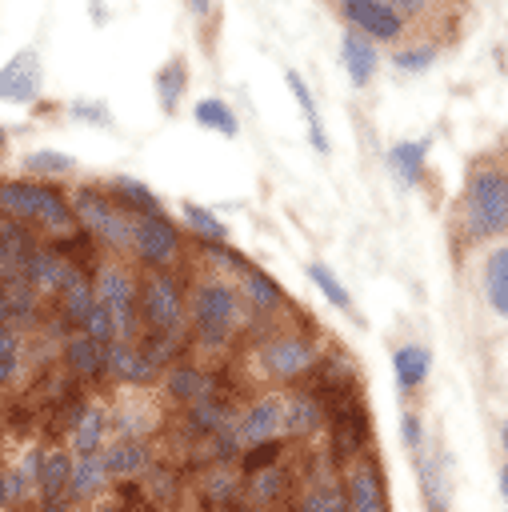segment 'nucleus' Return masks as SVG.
<instances>
[{
  "mask_svg": "<svg viewBox=\"0 0 508 512\" xmlns=\"http://www.w3.org/2000/svg\"><path fill=\"white\" fill-rule=\"evenodd\" d=\"M88 12H92L96 20H104V16H108V12H104V0H92V4H88Z\"/></svg>",
  "mask_w": 508,
  "mask_h": 512,
  "instance_id": "obj_51",
  "label": "nucleus"
},
{
  "mask_svg": "<svg viewBox=\"0 0 508 512\" xmlns=\"http://www.w3.org/2000/svg\"><path fill=\"white\" fill-rule=\"evenodd\" d=\"M276 452H280V444H272V440H268V444H256V448L244 456V468H248V472H264V464H272Z\"/></svg>",
  "mask_w": 508,
  "mask_h": 512,
  "instance_id": "obj_46",
  "label": "nucleus"
},
{
  "mask_svg": "<svg viewBox=\"0 0 508 512\" xmlns=\"http://www.w3.org/2000/svg\"><path fill=\"white\" fill-rule=\"evenodd\" d=\"M104 372L116 376V380H124V384H148V380L156 376V364L140 352V344H132V340H112V344L104 348Z\"/></svg>",
  "mask_w": 508,
  "mask_h": 512,
  "instance_id": "obj_14",
  "label": "nucleus"
},
{
  "mask_svg": "<svg viewBox=\"0 0 508 512\" xmlns=\"http://www.w3.org/2000/svg\"><path fill=\"white\" fill-rule=\"evenodd\" d=\"M72 216L96 236V240H104V244H112V248H128V236H132V216L128 212H120L116 208V200L108 196V192H100L96 184H84V188H76L72 192Z\"/></svg>",
  "mask_w": 508,
  "mask_h": 512,
  "instance_id": "obj_4",
  "label": "nucleus"
},
{
  "mask_svg": "<svg viewBox=\"0 0 508 512\" xmlns=\"http://www.w3.org/2000/svg\"><path fill=\"white\" fill-rule=\"evenodd\" d=\"M428 148H432V140H428V136H420V140H396V144L388 148L384 164L392 168V176H396L404 188H412V184H420V176H424Z\"/></svg>",
  "mask_w": 508,
  "mask_h": 512,
  "instance_id": "obj_18",
  "label": "nucleus"
},
{
  "mask_svg": "<svg viewBox=\"0 0 508 512\" xmlns=\"http://www.w3.org/2000/svg\"><path fill=\"white\" fill-rule=\"evenodd\" d=\"M400 440H404L408 452L424 448V420H420L416 412H404V416H400Z\"/></svg>",
  "mask_w": 508,
  "mask_h": 512,
  "instance_id": "obj_44",
  "label": "nucleus"
},
{
  "mask_svg": "<svg viewBox=\"0 0 508 512\" xmlns=\"http://www.w3.org/2000/svg\"><path fill=\"white\" fill-rule=\"evenodd\" d=\"M500 496H504V508H508V468L500 472Z\"/></svg>",
  "mask_w": 508,
  "mask_h": 512,
  "instance_id": "obj_52",
  "label": "nucleus"
},
{
  "mask_svg": "<svg viewBox=\"0 0 508 512\" xmlns=\"http://www.w3.org/2000/svg\"><path fill=\"white\" fill-rule=\"evenodd\" d=\"M320 348L304 336H276L260 348V368L272 376V380H296L304 376L312 364H316Z\"/></svg>",
  "mask_w": 508,
  "mask_h": 512,
  "instance_id": "obj_9",
  "label": "nucleus"
},
{
  "mask_svg": "<svg viewBox=\"0 0 508 512\" xmlns=\"http://www.w3.org/2000/svg\"><path fill=\"white\" fill-rule=\"evenodd\" d=\"M4 148H8V132L0 128V160H4Z\"/></svg>",
  "mask_w": 508,
  "mask_h": 512,
  "instance_id": "obj_53",
  "label": "nucleus"
},
{
  "mask_svg": "<svg viewBox=\"0 0 508 512\" xmlns=\"http://www.w3.org/2000/svg\"><path fill=\"white\" fill-rule=\"evenodd\" d=\"M96 300L104 304V312L112 316V324H116V340H132L136 336V316H140V308H136V280L124 272V268H100L96 272Z\"/></svg>",
  "mask_w": 508,
  "mask_h": 512,
  "instance_id": "obj_6",
  "label": "nucleus"
},
{
  "mask_svg": "<svg viewBox=\"0 0 508 512\" xmlns=\"http://www.w3.org/2000/svg\"><path fill=\"white\" fill-rule=\"evenodd\" d=\"M68 484H72V456L68 452H44V460H40V476H36V488H40V500H44V508H56L60 504V496L68 492Z\"/></svg>",
  "mask_w": 508,
  "mask_h": 512,
  "instance_id": "obj_22",
  "label": "nucleus"
},
{
  "mask_svg": "<svg viewBox=\"0 0 508 512\" xmlns=\"http://www.w3.org/2000/svg\"><path fill=\"white\" fill-rule=\"evenodd\" d=\"M308 280L320 288V296H324L332 308H340V312H352V296H348V288L340 284V276H336L328 264L312 260V264H308Z\"/></svg>",
  "mask_w": 508,
  "mask_h": 512,
  "instance_id": "obj_35",
  "label": "nucleus"
},
{
  "mask_svg": "<svg viewBox=\"0 0 508 512\" xmlns=\"http://www.w3.org/2000/svg\"><path fill=\"white\" fill-rule=\"evenodd\" d=\"M0 236H4V244H8V252L16 256V264L24 268L28 264V256L40 248L36 240H32V232L24 228V224H16V220H0Z\"/></svg>",
  "mask_w": 508,
  "mask_h": 512,
  "instance_id": "obj_39",
  "label": "nucleus"
},
{
  "mask_svg": "<svg viewBox=\"0 0 508 512\" xmlns=\"http://www.w3.org/2000/svg\"><path fill=\"white\" fill-rule=\"evenodd\" d=\"M136 308H140L148 332L180 336V328H184V292H180V284L168 272H152L148 280H140Z\"/></svg>",
  "mask_w": 508,
  "mask_h": 512,
  "instance_id": "obj_5",
  "label": "nucleus"
},
{
  "mask_svg": "<svg viewBox=\"0 0 508 512\" xmlns=\"http://www.w3.org/2000/svg\"><path fill=\"white\" fill-rule=\"evenodd\" d=\"M44 88V64L36 48L12 52V60L0 68V104H32Z\"/></svg>",
  "mask_w": 508,
  "mask_h": 512,
  "instance_id": "obj_8",
  "label": "nucleus"
},
{
  "mask_svg": "<svg viewBox=\"0 0 508 512\" xmlns=\"http://www.w3.org/2000/svg\"><path fill=\"white\" fill-rule=\"evenodd\" d=\"M320 424V404L312 400V396H284V432H292V436H304V432H312Z\"/></svg>",
  "mask_w": 508,
  "mask_h": 512,
  "instance_id": "obj_33",
  "label": "nucleus"
},
{
  "mask_svg": "<svg viewBox=\"0 0 508 512\" xmlns=\"http://www.w3.org/2000/svg\"><path fill=\"white\" fill-rule=\"evenodd\" d=\"M104 472L108 476H136L144 464H148V452H144V444L140 440H116V444H108L104 452Z\"/></svg>",
  "mask_w": 508,
  "mask_h": 512,
  "instance_id": "obj_26",
  "label": "nucleus"
},
{
  "mask_svg": "<svg viewBox=\"0 0 508 512\" xmlns=\"http://www.w3.org/2000/svg\"><path fill=\"white\" fill-rule=\"evenodd\" d=\"M64 292V320H72V324H84V316L92 312V304H96V288L72 268V276H68V284L60 288Z\"/></svg>",
  "mask_w": 508,
  "mask_h": 512,
  "instance_id": "obj_30",
  "label": "nucleus"
},
{
  "mask_svg": "<svg viewBox=\"0 0 508 512\" xmlns=\"http://www.w3.org/2000/svg\"><path fill=\"white\" fill-rule=\"evenodd\" d=\"M104 348L108 344H96L92 336H72L64 344V360L76 376H100L104 372Z\"/></svg>",
  "mask_w": 508,
  "mask_h": 512,
  "instance_id": "obj_28",
  "label": "nucleus"
},
{
  "mask_svg": "<svg viewBox=\"0 0 508 512\" xmlns=\"http://www.w3.org/2000/svg\"><path fill=\"white\" fill-rule=\"evenodd\" d=\"M392 372H396V388H400V392H412L416 384L428 380V372H432V352H428L424 344L408 340V344H400V348L392 352Z\"/></svg>",
  "mask_w": 508,
  "mask_h": 512,
  "instance_id": "obj_21",
  "label": "nucleus"
},
{
  "mask_svg": "<svg viewBox=\"0 0 508 512\" xmlns=\"http://www.w3.org/2000/svg\"><path fill=\"white\" fill-rule=\"evenodd\" d=\"M296 512H348V496H344L332 480H316V484L304 492V500H300Z\"/></svg>",
  "mask_w": 508,
  "mask_h": 512,
  "instance_id": "obj_37",
  "label": "nucleus"
},
{
  "mask_svg": "<svg viewBox=\"0 0 508 512\" xmlns=\"http://www.w3.org/2000/svg\"><path fill=\"white\" fill-rule=\"evenodd\" d=\"M240 292L252 300L256 312H268V308H276V304L284 300L280 288H276V280H272L268 272H260V268H244V284H240Z\"/></svg>",
  "mask_w": 508,
  "mask_h": 512,
  "instance_id": "obj_34",
  "label": "nucleus"
},
{
  "mask_svg": "<svg viewBox=\"0 0 508 512\" xmlns=\"http://www.w3.org/2000/svg\"><path fill=\"white\" fill-rule=\"evenodd\" d=\"M348 508L352 512H388V500H384V488H380V472L372 464H356L348 472Z\"/></svg>",
  "mask_w": 508,
  "mask_h": 512,
  "instance_id": "obj_20",
  "label": "nucleus"
},
{
  "mask_svg": "<svg viewBox=\"0 0 508 512\" xmlns=\"http://www.w3.org/2000/svg\"><path fill=\"white\" fill-rule=\"evenodd\" d=\"M128 248H132L144 264H152V268L172 264L176 252H180V228H176L164 212H156V216H132Z\"/></svg>",
  "mask_w": 508,
  "mask_h": 512,
  "instance_id": "obj_7",
  "label": "nucleus"
},
{
  "mask_svg": "<svg viewBox=\"0 0 508 512\" xmlns=\"http://www.w3.org/2000/svg\"><path fill=\"white\" fill-rule=\"evenodd\" d=\"M72 168H76V160L68 152H56V148L24 152V172H32V176H68Z\"/></svg>",
  "mask_w": 508,
  "mask_h": 512,
  "instance_id": "obj_36",
  "label": "nucleus"
},
{
  "mask_svg": "<svg viewBox=\"0 0 508 512\" xmlns=\"http://www.w3.org/2000/svg\"><path fill=\"white\" fill-rule=\"evenodd\" d=\"M340 60H344V72H348V80L356 88H364L376 76V64H380L376 44L368 36H360L356 28H344V36H340Z\"/></svg>",
  "mask_w": 508,
  "mask_h": 512,
  "instance_id": "obj_15",
  "label": "nucleus"
},
{
  "mask_svg": "<svg viewBox=\"0 0 508 512\" xmlns=\"http://www.w3.org/2000/svg\"><path fill=\"white\" fill-rule=\"evenodd\" d=\"M416 464V484H420V500L428 512H448L452 504V480H448V460L436 444L424 440V448L412 452Z\"/></svg>",
  "mask_w": 508,
  "mask_h": 512,
  "instance_id": "obj_10",
  "label": "nucleus"
},
{
  "mask_svg": "<svg viewBox=\"0 0 508 512\" xmlns=\"http://www.w3.org/2000/svg\"><path fill=\"white\" fill-rule=\"evenodd\" d=\"M164 388H168L176 400H184V404H196V400L212 396V380H208L196 364H176V368H168Z\"/></svg>",
  "mask_w": 508,
  "mask_h": 512,
  "instance_id": "obj_25",
  "label": "nucleus"
},
{
  "mask_svg": "<svg viewBox=\"0 0 508 512\" xmlns=\"http://www.w3.org/2000/svg\"><path fill=\"white\" fill-rule=\"evenodd\" d=\"M4 276H20V264H16V256L8 252L4 236H0V280H4Z\"/></svg>",
  "mask_w": 508,
  "mask_h": 512,
  "instance_id": "obj_49",
  "label": "nucleus"
},
{
  "mask_svg": "<svg viewBox=\"0 0 508 512\" xmlns=\"http://www.w3.org/2000/svg\"><path fill=\"white\" fill-rule=\"evenodd\" d=\"M104 428H108V416H104V408H84V412H80V420H76V428H72V448H76L80 456H88V452H100Z\"/></svg>",
  "mask_w": 508,
  "mask_h": 512,
  "instance_id": "obj_31",
  "label": "nucleus"
},
{
  "mask_svg": "<svg viewBox=\"0 0 508 512\" xmlns=\"http://www.w3.org/2000/svg\"><path fill=\"white\" fill-rule=\"evenodd\" d=\"M244 308H240V292L224 280V276H208L196 284L192 292V328L196 340L204 348H224L232 340V332L240 328Z\"/></svg>",
  "mask_w": 508,
  "mask_h": 512,
  "instance_id": "obj_2",
  "label": "nucleus"
},
{
  "mask_svg": "<svg viewBox=\"0 0 508 512\" xmlns=\"http://www.w3.org/2000/svg\"><path fill=\"white\" fill-rule=\"evenodd\" d=\"M284 432V396H264L256 400L240 420H236V440L240 448H256L268 444Z\"/></svg>",
  "mask_w": 508,
  "mask_h": 512,
  "instance_id": "obj_12",
  "label": "nucleus"
},
{
  "mask_svg": "<svg viewBox=\"0 0 508 512\" xmlns=\"http://www.w3.org/2000/svg\"><path fill=\"white\" fill-rule=\"evenodd\" d=\"M432 60H436V44H420V48H400V52H392V68H400V72H428Z\"/></svg>",
  "mask_w": 508,
  "mask_h": 512,
  "instance_id": "obj_40",
  "label": "nucleus"
},
{
  "mask_svg": "<svg viewBox=\"0 0 508 512\" xmlns=\"http://www.w3.org/2000/svg\"><path fill=\"white\" fill-rule=\"evenodd\" d=\"M480 296L496 320H508V244L488 248L480 268Z\"/></svg>",
  "mask_w": 508,
  "mask_h": 512,
  "instance_id": "obj_13",
  "label": "nucleus"
},
{
  "mask_svg": "<svg viewBox=\"0 0 508 512\" xmlns=\"http://www.w3.org/2000/svg\"><path fill=\"white\" fill-rule=\"evenodd\" d=\"M208 256H212L216 264H228V268H236V272H244V268H248V260H244L236 248H228V244H208Z\"/></svg>",
  "mask_w": 508,
  "mask_h": 512,
  "instance_id": "obj_47",
  "label": "nucleus"
},
{
  "mask_svg": "<svg viewBox=\"0 0 508 512\" xmlns=\"http://www.w3.org/2000/svg\"><path fill=\"white\" fill-rule=\"evenodd\" d=\"M20 368V340L12 328H0V384H8Z\"/></svg>",
  "mask_w": 508,
  "mask_h": 512,
  "instance_id": "obj_43",
  "label": "nucleus"
},
{
  "mask_svg": "<svg viewBox=\"0 0 508 512\" xmlns=\"http://www.w3.org/2000/svg\"><path fill=\"white\" fill-rule=\"evenodd\" d=\"M384 4H388V8H392L400 20H404V16H420V12H424L432 0H384Z\"/></svg>",
  "mask_w": 508,
  "mask_h": 512,
  "instance_id": "obj_48",
  "label": "nucleus"
},
{
  "mask_svg": "<svg viewBox=\"0 0 508 512\" xmlns=\"http://www.w3.org/2000/svg\"><path fill=\"white\" fill-rule=\"evenodd\" d=\"M340 12L348 20V28H356L360 36H368L372 44H392L404 32V20L384 4V0H340Z\"/></svg>",
  "mask_w": 508,
  "mask_h": 512,
  "instance_id": "obj_11",
  "label": "nucleus"
},
{
  "mask_svg": "<svg viewBox=\"0 0 508 512\" xmlns=\"http://www.w3.org/2000/svg\"><path fill=\"white\" fill-rule=\"evenodd\" d=\"M184 4H188V12H192L196 20H208L212 8H216V0H184Z\"/></svg>",
  "mask_w": 508,
  "mask_h": 512,
  "instance_id": "obj_50",
  "label": "nucleus"
},
{
  "mask_svg": "<svg viewBox=\"0 0 508 512\" xmlns=\"http://www.w3.org/2000/svg\"><path fill=\"white\" fill-rule=\"evenodd\" d=\"M48 512H68V508H60V504H56V508H48Z\"/></svg>",
  "mask_w": 508,
  "mask_h": 512,
  "instance_id": "obj_55",
  "label": "nucleus"
},
{
  "mask_svg": "<svg viewBox=\"0 0 508 512\" xmlns=\"http://www.w3.org/2000/svg\"><path fill=\"white\" fill-rule=\"evenodd\" d=\"M84 336H92L96 344H112L116 340V324H112V316L104 312V304L96 300L92 304V312L84 316Z\"/></svg>",
  "mask_w": 508,
  "mask_h": 512,
  "instance_id": "obj_41",
  "label": "nucleus"
},
{
  "mask_svg": "<svg viewBox=\"0 0 508 512\" xmlns=\"http://www.w3.org/2000/svg\"><path fill=\"white\" fill-rule=\"evenodd\" d=\"M504 452H508V420H504Z\"/></svg>",
  "mask_w": 508,
  "mask_h": 512,
  "instance_id": "obj_54",
  "label": "nucleus"
},
{
  "mask_svg": "<svg viewBox=\"0 0 508 512\" xmlns=\"http://www.w3.org/2000/svg\"><path fill=\"white\" fill-rule=\"evenodd\" d=\"M0 212L16 216V224H44L52 232H68L76 224L72 204L36 180H4L0 184Z\"/></svg>",
  "mask_w": 508,
  "mask_h": 512,
  "instance_id": "obj_3",
  "label": "nucleus"
},
{
  "mask_svg": "<svg viewBox=\"0 0 508 512\" xmlns=\"http://www.w3.org/2000/svg\"><path fill=\"white\" fill-rule=\"evenodd\" d=\"M152 84H156V104H160V112H176V104H180V96H184V88H188V64H184V56H172L168 64H160L156 68V76H152Z\"/></svg>",
  "mask_w": 508,
  "mask_h": 512,
  "instance_id": "obj_24",
  "label": "nucleus"
},
{
  "mask_svg": "<svg viewBox=\"0 0 508 512\" xmlns=\"http://www.w3.org/2000/svg\"><path fill=\"white\" fill-rule=\"evenodd\" d=\"M36 316V288L24 276H4L0 280V328L28 324Z\"/></svg>",
  "mask_w": 508,
  "mask_h": 512,
  "instance_id": "obj_17",
  "label": "nucleus"
},
{
  "mask_svg": "<svg viewBox=\"0 0 508 512\" xmlns=\"http://www.w3.org/2000/svg\"><path fill=\"white\" fill-rule=\"evenodd\" d=\"M180 216H184V224H188L196 236H204L208 244H224V240H228V224H224L212 208H204V204H192V200H188V204L180 208Z\"/></svg>",
  "mask_w": 508,
  "mask_h": 512,
  "instance_id": "obj_32",
  "label": "nucleus"
},
{
  "mask_svg": "<svg viewBox=\"0 0 508 512\" xmlns=\"http://www.w3.org/2000/svg\"><path fill=\"white\" fill-rule=\"evenodd\" d=\"M460 220L472 240H492L508 232V164L476 160L464 180Z\"/></svg>",
  "mask_w": 508,
  "mask_h": 512,
  "instance_id": "obj_1",
  "label": "nucleus"
},
{
  "mask_svg": "<svg viewBox=\"0 0 508 512\" xmlns=\"http://www.w3.org/2000/svg\"><path fill=\"white\" fill-rule=\"evenodd\" d=\"M68 116H72V120H84V124L112 128V112H108L104 100H72V104H68Z\"/></svg>",
  "mask_w": 508,
  "mask_h": 512,
  "instance_id": "obj_42",
  "label": "nucleus"
},
{
  "mask_svg": "<svg viewBox=\"0 0 508 512\" xmlns=\"http://www.w3.org/2000/svg\"><path fill=\"white\" fill-rule=\"evenodd\" d=\"M20 276H24L36 292H60V288L68 284V276H72V264H68L60 252H52V248H36V252L28 256V264L20 268Z\"/></svg>",
  "mask_w": 508,
  "mask_h": 512,
  "instance_id": "obj_16",
  "label": "nucleus"
},
{
  "mask_svg": "<svg viewBox=\"0 0 508 512\" xmlns=\"http://www.w3.org/2000/svg\"><path fill=\"white\" fill-rule=\"evenodd\" d=\"M108 196H112L116 208L128 212V216H156V212H164L160 196H156L144 180H132V176H112V180H108Z\"/></svg>",
  "mask_w": 508,
  "mask_h": 512,
  "instance_id": "obj_19",
  "label": "nucleus"
},
{
  "mask_svg": "<svg viewBox=\"0 0 508 512\" xmlns=\"http://www.w3.org/2000/svg\"><path fill=\"white\" fill-rule=\"evenodd\" d=\"M280 484H284V476H280L276 468H264V472H256V480H252V496L268 504V500H276Z\"/></svg>",
  "mask_w": 508,
  "mask_h": 512,
  "instance_id": "obj_45",
  "label": "nucleus"
},
{
  "mask_svg": "<svg viewBox=\"0 0 508 512\" xmlns=\"http://www.w3.org/2000/svg\"><path fill=\"white\" fill-rule=\"evenodd\" d=\"M188 424H192L196 432H220V428L228 424V408H224L220 400L204 396V400L188 404Z\"/></svg>",
  "mask_w": 508,
  "mask_h": 512,
  "instance_id": "obj_38",
  "label": "nucleus"
},
{
  "mask_svg": "<svg viewBox=\"0 0 508 512\" xmlns=\"http://www.w3.org/2000/svg\"><path fill=\"white\" fill-rule=\"evenodd\" d=\"M192 120H196L200 128H208V132H220V136H236V132H240L236 112H232L220 96H204V100H196V104H192Z\"/></svg>",
  "mask_w": 508,
  "mask_h": 512,
  "instance_id": "obj_27",
  "label": "nucleus"
},
{
  "mask_svg": "<svg viewBox=\"0 0 508 512\" xmlns=\"http://www.w3.org/2000/svg\"><path fill=\"white\" fill-rule=\"evenodd\" d=\"M104 480H108L104 456H100V452H88V456L72 460V484H68V492H72V496H92V492L104 488Z\"/></svg>",
  "mask_w": 508,
  "mask_h": 512,
  "instance_id": "obj_29",
  "label": "nucleus"
},
{
  "mask_svg": "<svg viewBox=\"0 0 508 512\" xmlns=\"http://www.w3.org/2000/svg\"><path fill=\"white\" fill-rule=\"evenodd\" d=\"M284 80H288V88H292V96H296V104H300V112H304V124H308V144H312L320 156H328V152H332V144H328L324 124H320V112H316L312 88L304 84V76H300L296 68H288V72H284Z\"/></svg>",
  "mask_w": 508,
  "mask_h": 512,
  "instance_id": "obj_23",
  "label": "nucleus"
}]
</instances>
